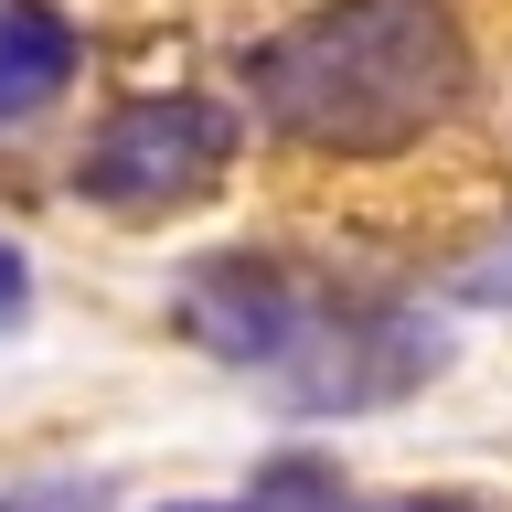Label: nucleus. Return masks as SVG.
Masks as SVG:
<instances>
[{"label": "nucleus", "mask_w": 512, "mask_h": 512, "mask_svg": "<svg viewBox=\"0 0 512 512\" xmlns=\"http://www.w3.org/2000/svg\"><path fill=\"white\" fill-rule=\"evenodd\" d=\"M374 512H480V502H448V491H427V502H374Z\"/></svg>", "instance_id": "10"}, {"label": "nucleus", "mask_w": 512, "mask_h": 512, "mask_svg": "<svg viewBox=\"0 0 512 512\" xmlns=\"http://www.w3.org/2000/svg\"><path fill=\"white\" fill-rule=\"evenodd\" d=\"M0 512H107V502L75 491V480H43V491H0Z\"/></svg>", "instance_id": "8"}, {"label": "nucleus", "mask_w": 512, "mask_h": 512, "mask_svg": "<svg viewBox=\"0 0 512 512\" xmlns=\"http://www.w3.org/2000/svg\"><path fill=\"white\" fill-rule=\"evenodd\" d=\"M75 86V22L54 0H0V128L43 118Z\"/></svg>", "instance_id": "5"}, {"label": "nucleus", "mask_w": 512, "mask_h": 512, "mask_svg": "<svg viewBox=\"0 0 512 512\" xmlns=\"http://www.w3.org/2000/svg\"><path fill=\"white\" fill-rule=\"evenodd\" d=\"M256 512H342V470L331 459H267L256 470Z\"/></svg>", "instance_id": "6"}, {"label": "nucleus", "mask_w": 512, "mask_h": 512, "mask_svg": "<svg viewBox=\"0 0 512 512\" xmlns=\"http://www.w3.org/2000/svg\"><path fill=\"white\" fill-rule=\"evenodd\" d=\"M224 171H235V107H214V96H139V107H118L86 139L75 192L128 214V224H150V214L203 203Z\"/></svg>", "instance_id": "2"}, {"label": "nucleus", "mask_w": 512, "mask_h": 512, "mask_svg": "<svg viewBox=\"0 0 512 512\" xmlns=\"http://www.w3.org/2000/svg\"><path fill=\"white\" fill-rule=\"evenodd\" d=\"M256 118L331 160H395L470 96V32L448 0H320L246 54Z\"/></svg>", "instance_id": "1"}, {"label": "nucleus", "mask_w": 512, "mask_h": 512, "mask_svg": "<svg viewBox=\"0 0 512 512\" xmlns=\"http://www.w3.org/2000/svg\"><path fill=\"white\" fill-rule=\"evenodd\" d=\"M182 512H224V502H182Z\"/></svg>", "instance_id": "11"}, {"label": "nucleus", "mask_w": 512, "mask_h": 512, "mask_svg": "<svg viewBox=\"0 0 512 512\" xmlns=\"http://www.w3.org/2000/svg\"><path fill=\"white\" fill-rule=\"evenodd\" d=\"M171 310H182V331L214 352V363H246V374H267V363H278V352L310 331L320 299L288 278L278 256H203V267L182 278V299H171Z\"/></svg>", "instance_id": "4"}, {"label": "nucleus", "mask_w": 512, "mask_h": 512, "mask_svg": "<svg viewBox=\"0 0 512 512\" xmlns=\"http://www.w3.org/2000/svg\"><path fill=\"white\" fill-rule=\"evenodd\" d=\"M459 299H470V310H512V235H502V246H480L470 267H459Z\"/></svg>", "instance_id": "7"}, {"label": "nucleus", "mask_w": 512, "mask_h": 512, "mask_svg": "<svg viewBox=\"0 0 512 512\" xmlns=\"http://www.w3.org/2000/svg\"><path fill=\"white\" fill-rule=\"evenodd\" d=\"M32 320V267H22V246H0V331H22Z\"/></svg>", "instance_id": "9"}, {"label": "nucleus", "mask_w": 512, "mask_h": 512, "mask_svg": "<svg viewBox=\"0 0 512 512\" xmlns=\"http://www.w3.org/2000/svg\"><path fill=\"white\" fill-rule=\"evenodd\" d=\"M448 363V342L427 331L416 310H395V299H320L310 331L267 363V384H278L288 406H395V395H416V384Z\"/></svg>", "instance_id": "3"}]
</instances>
